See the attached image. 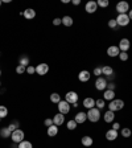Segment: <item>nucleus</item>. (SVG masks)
Wrapping results in <instances>:
<instances>
[{
  "instance_id": "f257e3e1",
  "label": "nucleus",
  "mask_w": 132,
  "mask_h": 148,
  "mask_svg": "<svg viewBox=\"0 0 132 148\" xmlns=\"http://www.w3.org/2000/svg\"><path fill=\"white\" fill-rule=\"evenodd\" d=\"M87 119L92 123H96L99 119H101V110L96 107H92L87 111Z\"/></svg>"
},
{
  "instance_id": "f03ea898",
  "label": "nucleus",
  "mask_w": 132,
  "mask_h": 148,
  "mask_svg": "<svg viewBox=\"0 0 132 148\" xmlns=\"http://www.w3.org/2000/svg\"><path fill=\"white\" fill-rule=\"evenodd\" d=\"M24 138H25V134H24V131H23V130H20V128L15 130V131L11 134V139H12V142L16 143V144L21 143L23 140H24Z\"/></svg>"
},
{
  "instance_id": "7ed1b4c3",
  "label": "nucleus",
  "mask_w": 132,
  "mask_h": 148,
  "mask_svg": "<svg viewBox=\"0 0 132 148\" xmlns=\"http://www.w3.org/2000/svg\"><path fill=\"white\" fill-rule=\"evenodd\" d=\"M124 107V102L122 101V99H114V101L110 102V105H108V110L110 111H120L123 110Z\"/></svg>"
},
{
  "instance_id": "20e7f679",
  "label": "nucleus",
  "mask_w": 132,
  "mask_h": 148,
  "mask_svg": "<svg viewBox=\"0 0 132 148\" xmlns=\"http://www.w3.org/2000/svg\"><path fill=\"white\" fill-rule=\"evenodd\" d=\"M57 107H58V111H60V114H64V115H66V114H69V112H70V108H71V105L70 103H68V102L65 101H61L58 103V106H57Z\"/></svg>"
},
{
  "instance_id": "39448f33",
  "label": "nucleus",
  "mask_w": 132,
  "mask_h": 148,
  "mask_svg": "<svg viewBox=\"0 0 132 148\" xmlns=\"http://www.w3.org/2000/svg\"><path fill=\"white\" fill-rule=\"evenodd\" d=\"M116 20V24L119 27H127L129 24V17L128 13H122V15H118V17L115 18Z\"/></svg>"
},
{
  "instance_id": "423d86ee",
  "label": "nucleus",
  "mask_w": 132,
  "mask_h": 148,
  "mask_svg": "<svg viewBox=\"0 0 132 148\" xmlns=\"http://www.w3.org/2000/svg\"><path fill=\"white\" fill-rule=\"evenodd\" d=\"M107 79L103 77H98L95 81V89L99 90V91H105L106 89H107Z\"/></svg>"
},
{
  "instance_id": "0eeeda50",
  "label": "nucleus",
  "mask_w": 132,
  "mask_h": 148,
  "mask_svg": "<svg viewBox=\"0 0 132 148\" xmlns=\"http://www.w3.org/2000/svg\"><path fill=\"white\" fill-rule=\"evenodd\" d=\"M116 12H118V15H122V13H127V12H129V5H128V3L127 1H119V3L116 4Z\"/></svg>"
},
{
  "instance_id": "6e6552de",
  "label": "nucleus",
  "mask_w": 132,
  "mask_h": 148,
  "mask_svg": "<svg viewBox=\"0 0 132 148\" xmlns=\"http://www.w3.org/2000/svg\"><path fill=\"white\" fill-rule=\"evenodd\" d=\"M65 101L70 103V105H74V103H78V94L75 91H68L66 95H65Z\"/></svg>"
},
{
  "instance_id": "1a4fd4ad",
  "label": "nucleus",
  "mask_w": 132,
  "mask_h": 148,
  "mask_svg": "<svg viewBox=\"0 0 132 148\" xmlns=\"http://www.w3.org/2000/svg\"><path fill=\"white\" fill-rule=\"evenodd\" d=\"M48 71H49V65L45 64V62L38 64L36 66V73L38 74V75H45V74H48Z\"/></svg>"
},
{
  "instance_id": "9d476101",
  "label": "nucleus",
  "mask_w": 132,
  "mask_h": 148,
  "mask_svg": "<svg viewBox=\"0 0 132 148\" xmlns=\"http://www.w3.org/2000/svg\"><path fill=\"white\" fill-rule=\"evenodd\" d=\"M96 9H98V4H96V1H87L86 5H85V11H86L87 13H94L96 12Z\"/></svg>"
},
{
  "instance_id": "9b49d317",
  "label": "nucleus",
  "mask_w": 132,
  "mask_h": 148,
  "mask_svg": "<svg viewBox=\"0 0 132 148\" xmlns=\"http://www.w3.org/2000/svg\"><path fill=\"white\" fill-rule=\"evenodd\" d=\"M131 48V42H129L128 38H122L119 41V50L120 52H127V50Z\"/></svg>"
},
{
  "instance_id": "f8f14e48",
  "label": "nucleus",
  "mask_w": 132,
  "mask_h": 148,
  "mask_svg": "<svg viewBox=\"0 0 132 148\" xmlns=\"http://www.w3.org/2000/svg\"><path fill=\"white\" fill-rule=\"evenodd\" d=\"M74 120L77 122V124L85 123V122L87 120V112H83V111H79V112H77V115H75Z\"/></svg>"
},
{
  "instance_id": "ddd939ff",
  "label": "nucleus",
  "mask_w": 132,
  "mask_h": 148,
  "mask_svg": "<svg viewBox=\"0 0 132 148\" xmlns=\"http://www.w3.org/2000/svg\"><path fill=\"white\" fill-rule=\"evenodd\" d=\"M119 53H120L119 46H116V45H111V46H108V48H107L108 57H118V56H119Z\"/></svg>"
},
{
  "instance_id": "4468645a",
  "label": "nucleus",
  "mask_w": 132,
  "mask_h": 148,
  "mask_svg": "<svg viewBox=\"0 0 132 148\" xmlns=\"http://www.w3.org/2000/svg\"><path fill=\"white\" fill-rule=\"evenodd\" d=\"M90 77H91V74H90L89 70H82L78 74V79H79L81 82H89Z\"/></svg>"
},
{
  "instance_id": "2eb2a0df",
  "label": "nucleus",
  "mask_w": 132,
  "mask_h": 148,
  "mask_svg": "<svg viewBox=\"0 0 132 148\" xmlns=\"http://www.w3.org/2000/svg\"><path fill=\"white\" fill-rule=\"evenodd\" d=\"M65 123V115L64 114H55L54 116H53V124H55V126H62V124Z\"/></svg>"
},
{
  "instance_id": "dca6fc26",
  "label": "nucleus",
  "mask_w": 132,
  "mask_h": 148,
  "mask_svg": "<svg viewBox=\"0 0 132 148\" xmlns=\"http://www.w3.org/2000/svg\"><path fill=\"white\" fill-rule=\"evenodd\" d=\"M103 119H105L106 123H112V122H114V119H115V112H114V111L107 110L105 112V115H103Z\"/></svg>"
},
{
  "instance_id": "f3484780",
  "label": "nucleus",
  "mask_w": 132,
  "mask_h": 148,
  "mask_svg": "<svg viewBox=\"0 0 132 148\" xmlns=\"http://www.w3.org/2000/svg\"><path fill=\"white\" fill-rule=\"evenodd\" d=\"M82 106L85 108H87V110H90V108H92V107H95V99H92V98H85V99H83Z\"/></svg>"
},
{
  "instance_id": "a211bd4d",
  "label": "nucleus",
  "mask_w": 132,
  "mask_h": 148,
  "mask_svg": "<svg viewBox=\"0 0 132 148\" xmlns=\"http://www.w3.org/2000/svg\"><path fill=\"white\" fill-rule=\"evenodd\" d=\"M103 99L105 101H114L115 99V91L114 90H108V89H106L105 90V92H103Z\"/></svg>"
},
{
  "instance_id": "6ab92c4d",
  "label": "nucleus",
  "mask_w": 132,
  "mask_h": 148,
  "mask_svg": "<svg viewBox=\"0 0 132 148\" xmlns=\"http://www.w3.org/2000/svg\"><path fill=\"white\" fill-rule=\"evenodd\" d=\"M48 136L50 138H54V136L58 135V126H55V124H52L50 127H48V131H46Z\"/></svg>"
},
{
  "instance_id": "aec40b11",
  "label": "nucleus",
  "mask_w": 132,
  "mask_h": 148,
  "mask_svg": "<svg viewBox=\"0 0 132 148\" xmlns=\"http://www.w3.org/2000/svg\"><path fill=\"white\" fill-rule=\"evenodd\" d=\"M116 138H118V131H115V130L111 128L106 132V139H107L108 142H114Z\"/></svg>"
},
{
  "instance_id": "412c9836",
  "label": "nucleus",
  "mask_w": 132,
  "mask_h": 148,
  "mask_svg": "<svg viewBox=\"0 0 132 148\" xmlns=\"http://www.w3.org/2000/svg\"><path fill=\"white\" fill-rule=\"evenodd\" d=\"M102 74H105L106 77H114V69L106 65V66H102Z\"/></svg>"
},
{
  "instance_id": "4be33fe9",
  "label": "nucleus",
  "mask_w": 132,
  "mask_h": 148,
  "mask_svg": "<svg viewBox=\"0 0 132 148\" xmlns=\"http://www.w3.org/2000/svg\"><path fill=\"white\" fill-rule=\"evenodd\" d=\"M81 143H82V145H85V147H91V145L94 144V140H92L91 136L86 135V136H83V138H82Z\"/></svg>"
},
{
  "instance_id": "5701e85b",
  "label": "nucleus",
  "mask_w": 132,
  "mask_h": 148,
  "mask_svg": "<svg viewBox=\"0 0 132 148\" xmlns=\"http://www.w3.org/2000/svg\"><path fill=\"white\" fill-rule=\"evenodd\" d=\"M24 17L27 18V20H32V18L36 17V11L32 8H28L24 11Z\"/></svg>"
},
{
  "instance_id": "b1692460",
  "label": "nucleus",
  "mask_w": 132,
  "mask_h": 148,
  "mask_svg": "<svg viewBox=\"0 0 132 148\" xmlns=\"http://www.w3.org/2000/svg\"><path fill=\"white\" fill-rule=\"evenodd\" d=\"M11 130L8 128V127H3V128L0 130V136L3 139H8V138H11Z\"/></svg>"
},
{
  "instance_id": "393cba45",
  "label": "nucleus",
  "mask_w": 132,
  "mask_h": 148,
  "mask_svg": "<svg viewBox=\"0 0 132 148\" xmlns=\"http://www.w3.org/2000/svg\"><path fill=\"white\" fill-rule=\"evenodd\" d=\"M61 101H62L61 95H60L58 92H52V94H50V102H52V103H57V105H58Z\"/></svg>"
},
{
  "instance_id": "a878e982",
  "label": "nucleus",
  "mask_w": 132,
  "mask_h": 148,
  "mask_svg": "<svg viewBox=\"0 0 132 148\" xmlns=\"http://www.w3.org/2000/svg\"><path fill=\"white\" fill-rule=\"evenodd\" d=\"M73 17H70V16H64L62 17V24L65 25V27H71L73 25Z\"/></svg>"
},
{
  "instance_id": "bb28decb",
  "label": "nucleus",
  "mask_w": 132,
  "mask_h": 148,
  "mask_svg": "<svg viewBox=\"0 0 132 148\" xmlns=\"http://www.w3.org/2000/svg\"><path fill=\"white\" fill-rule=\"evenodd\" d=\"M18 65H23V66H29V58H28L27 56H21L20 57V61H18Z\"/></svg>"
},
{
  "instance_id": "cd10ccee",
  "label": "nucleus",
  "mask_w": 132,
  "mask_h": 148,
  "mask_svg": "<svg viewBox=\"0 0 132 148\" xmlns=\"http://www.w3.org/2000/svg\"><path fill=\"white\" fill-rule=\"evenodd\" d=\"M17 148H33L31 142H28V140H23L21 143H18Z\"/></svg>"
},
{
  "instance_id": "c85d7f7f",
  "label": "nucleus",
  "mask_w": 132,
  "mask_h": 148,
  "mask_svg": "<svg viewBox=\"0 0 132 148\" xmlns=\"http://www.w3.org/2000/svg\"><path fill=\"white\" fill-rule=\"evenodd\" d=\"M77 122H75V120L74 119H71V120H69L68 123H66V127H68V130H70V131H73V130H75L77 128Z\"/></svg>"
},
{
  "instance_id": "c756f323",
  "label": "nucleus",
  "mask_w": 132,
  "mask_h": 148,
  "mask_svg": "<svg viewBox=\"0 0 132 148\" xmlns=\"http://www.w3.org/2000/svg\"><path fill=\"white\" fill-rule=\"evenodd\" d=\"M120 134H122V136H123V138H129V136L132 135V131L128 128V127H124V128H122Z\"/></svg>"
},
{
  "instance_id": "7c9ffc66",
  "label": "nucleus",
  "mask_w": 132,
  "mask_h": 148,
  "mask_svg": "<svg viewBox=\"0 0 132 148\" xmlns=\"http://www.w3.org/2000/svg\"><path fill=\"white\" fill-rule=\"evenodd\" d=\"M8 115V108L5 107V106H0V119H4V118Z\"/></svg>"
},
{
  "instance_id": "2f4dec72",
  "label": "nucleus",
  "mask_w": 132,
  "mask_h": 148,
  "mask_svg": "<svg viewBox=\"0 0 132 148\" xmlns=\"http://www.w3.org/2000/svg\"><path fill=\"white\" fill-rule=\"evenodd\" d=\"M106 106V101L105 99H98V101H95V107L99 108V110H102V108H105Z\"/></svg>"
},
{
  "instance_id": "473e14b6",
  "label": "nucleus",
  "mask_w": 132,
  "mask_h": 148,
  "mask_svg": "<svg viewBox=\"0 0 132 148\" xmlns=\"http://www.w3.org/2000/svg\"><path fill=\"white\" fill-rule=\"evenodd\" d=\"M16 73H17V74L27 73V68H25V66H23V65H17V66H16Z\"/></svg>"
},
{
  "instance_id": "72a5a7b5",
  "label": "nucleus",
  "mask_w": 132,
  "mask_h": 148,
  "mask_svg": "<svg viewBox=\"0 0 132 148\" xmlns=\"http://www.w3.org/2000/svg\"><path fill=\"white\" fill-rule=\"evenodd\" d=\"M96 4H98V7H102V8H106V7L110 5L108 0H98V1H96Z\"/></svg>"
},
{
  "instance_id": "f704fd0d",
  "label": "nucleus",
  "mask_w": 132,
  "mask_h": 148,
  "mask_svg": "<svg viewBox=\"0 0 132 148\" xmlns=\"http://www.w3.org/2000/svg\"><path fill=\"white\" fill-rule=\"evenodd\" d=\"M116 27H118V24H116V20H115V18H111V20H108V28H111V29H115Z\"/></svg>"
},
{
  "instance_id": "c9c22d12",
  "label": "nucleus",
  "mask_w": 132,
  "mask_h": 148,
  "mask_svg": "<svg viewBox=\"0 0 132 148\" xmlns=\"http://www.w3.org/2000/svg\"><path fill=\"white\" fill-rule=\"evenodd\" d=\"M119 58L122 60V61H127V60H128V53L127 52H120L119 53Z\"/></svg>"
},
{
  "instance_id": "e433bc0d",
  "label": "nucleus",
  "mask_w": 132,
  "mask_h": 148,
  "mask_svg": "<svg viewBox=\"0 0 132 148\" xmlns=\"http://www.w3.org/2000/svg\"><path fill=\"white\" fill-rule=\"evenodd\" d=\"M27 73L28 74H34V73H36V68H34V66H32V65L27 66Z\"/></svg>"
},
{
  "instance_id": "4c0bfd02",
  "label": "nucleus",
  "mask_w": 132,
  "mask_h": 148,
  "mask_svg": "<svg viewBox=\"0 0 132 148\" xmlns=\"http://www.w3.org/2000/svg\"><path fill=\"white\" fill-rule=\"evenodd\" d=\"M94 75H96V78L101 77V75H102V68H99V66H98V68L94 69Z\"/></svg>"
},
{
  "instance_id": "58836bf2",
  "label": "nucleus",
  "mask_w": 132,
  "mask_h": 148,
  "mask_svg": "<svg viewBox=\"0 0 132 148\" xmlns=\"http://www.w3.org/2000/svg\"><path fill=\"white\" fill-rule=\"evenodd\" d=\"M44 124H45L46 127H50L53 124V119H50V118H46V119L44 120Z\"/></svg>"
},
{
  "instance_id": "ea45409f",
  "label": "nucleus",
  "mask_w": 132,
  "mask_h": 148,
  "mask_svg": "<svg viewBox=\"0 0 132 148\" xmlns=\"http://www.w3.org/2000/svg\"><path fill=\"white\" fill-rule=\"evenodd\" d=\"M61 24H62V18L55 17L54 20H53V25H55V27H57V25H61Z\"/></svg>"
},
{
  "instance_id": "a19ab883",
  "label": "nucleus",
  "mask_w": 132,
  "mask_h": 148,
  "mask_svg": "<svg viewBox=\"0 0 132 148\" xmlns=\"http://www.w3.org/2000/svg\"><path fill=\"white\" fill-rule=\"evenodd\" d=\"M8 128L11 130V132H13L15 130H17V123H11V124L8 126Z\"/></svg>"
},
{
  "instance_id": "79ce46f5",
  "label": "nucleus",
  "mask_w": 132,
  "mask_h": 148,
  "mask_svg": "<svg viewBox=\"0 0 132 148\" xmlns=\"http://www.w3.org/2000/svg\"><path fill=\"white\" fill-rule=\"evenodd\" d=\"M107 89H108V90H115V83H114V82L107 83Z\"/></svg>"
},
{
  "instance_id": "37998d69",
  "label": "nucleus",
  "mask_w": 132,
  "mask_h": 148,
  "mask_svg": "<svg viewBox=\"0 0 132 148\" xmlns=\"http://www.w3.org/2000/svg\"><path fill=\"white\" fill-rule=\"evenodd\" d=\"M119 127H120L119 123H114V124H112V130H115V131H118V130H119Z\"/></svg>"
},
{
  "instance_id": "c03bdc74",
  "label": "nucleus",
  "mask_w": 132,
  "mask_h": 148,
  "mask_svg": "<svg viewBox=\"0 0 132 148\" xmlns=\"http://www.w3.org/2000/svg\"><path fill=\"white\" fill-rule=\"evenodd\" d=\"M71 3H73L74 5H79V4H81V0H73Z\"/></svg>"
},
{
  "instance_id": "a18cd8bd",
  "label": "nucleus",
  "mask_w": 132,
  "mask_h": 148,
  "mask_svg": "<svg viewBox=\"0 0 132 148\" xmlns=\"http://www.w3.org/2000/svg\"><path fill=\"white\" fill-rule=\"evenodd\" d=\"M128 17H129V20H132V9H129V13H128Z\"/></svg>"
},
{
  "instance_id": "49530a36",
  "label": "nucleus",
  "mask_w": 132,
  "mask_h": 148,
  "mask_svg": "<svg viewBox=\"0 0 132 148\" xmlns=\"http://www.w3.org/2000/svg\"><path fill=\"white\" fill-rule=\"evenodd\" d=\"M1 4H3V1H1V0H0V5H1Z\"/></svg>"
},
{
  "instance_id": "de8ad7c7",
  "label": "nucleus",
  "mask_w": 132,
  "mask_h": 148,
  "mask_svg": "<svg viewBox=\"0 0 132 148\" xmlns=\"http://www.w3.org/2000/svg\"><path fill=\"white\" fill-rule=\"evenodd\" d=\"M0 77H1V69H0Z\"/></svg>"
},
{
  "instance_id": "09e8293b",
  "label": "nucleus",
  "mask_w": 132,
  "mask_h": 148,
  "mask_svg": "<svg viewBox=\"0 0 132 148\" xmlns=\"http://www.w3.org/2000/svg\"><path fill=\"white\" fill-rule=\"evenodd\" d=\"M0 86H1V82H0Z\"/></svg>"
}]
</instances>
